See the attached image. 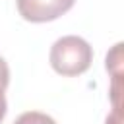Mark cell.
Here are the masks:
<instances>
[{
    "mask_svg": "<svg viewBox=\"0 0 124 124\" xmlns=\"http://www.w3.org/2000/svg\"><path fill=\"white\" fill-rule=\"evenodd\" d=\"M91 60H93L91 45L78 35H66L58 39L50 48V66L54 68V72L68 78L87 72Z\"/></svg>",
    "mask_w": 124,
    "mask_h": 124,
    "instance_id": "cell-1",
    "label": "cell"
},
{
    "mask_svg": "<svg viewBox=\"0 0 124 124\" xmlns=\"http://www.w3.org/2000/svg\"><path fill=\"white\" fill-rule=\"evenodd\" d=\"M8 81H10V70H8L6 60L0 56V89H2V91L8 87Z\"/></svg>",
    "mask_w": 124,
    "mask_h": 124,
    "instance_id": "cell-4",
    "label": "cell"
},
{
    "mask_svg": "<svg viewBox=\"0 0 124 124\" xmlns=\"http://www.w3.org/2000/svg\"><path fill=\"white\" fill-rule=\"evenodd\" d=\"M76 0H17V12L23 19L45 23L66 14Z\"/></svg>",
    "mask_w": 124,
    "mask_h": 124,
    "instance_id": "cell-2",
    "label": "cell"
},
{
    "mask_svg": "<svg viewBox=\"0 0 124 124\" xmlns=\"http://www.w3.org/2000/svg\"><path fill=\"white\" fill-rule=\"evenodd\" d=\"M6 116V97H4V91L0 89V122L4 120Z\"/></svg>",
    "mask_w": 124,
    "mask_h": 124,
    "instance_id": "cell-5",
    "label": "cell"
},
{
    "mask_svg": "<svg viewBox=\"0 0 124 124\" xmlns=\"http://www.w3.org/2000/svg\"><path fill=\"white\" fill-rule=\"evenodd\" d=\"M14 124H56V122H54V118H50L45 112L29 110V112H23L21 116H17Z\"/></svg>",
    "mask_w": 124,
    "mask_h": 124,
    "instance_id": "cell-3",
    "label": "cell"
}]
</instances>
